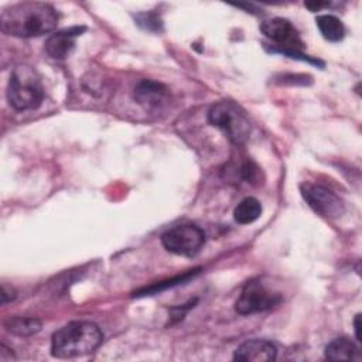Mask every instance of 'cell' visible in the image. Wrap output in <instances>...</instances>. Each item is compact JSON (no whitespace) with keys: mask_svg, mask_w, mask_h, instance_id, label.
<instances>
[{"mask_svg":"<svg viewBox=\"0 0 362 362\" xmlns=\"http://www.w3.org/2000/svg\"><path fill=\"white\" fill-rule=\"evenodd\" d=\"M262 215V205L253 197H246L233 209V218L240 225H247L259 219Z\"/></svg>","mask_w":362,"mask_h":362,"instance_id":"9a60e30c","label":"cell"},{"mask_svg":"<svg viewBox=\"0 0 362 362\" xmlns=\"http://www.w3.org/2000/svg\"><path fill=\"white\" fill-rule=\"evenodd\" d=\"M208 122L221 129L235 146H242L250 134V122L245 110L232 100H221L208 110Z\"/></svg>","mask_w":362,"mask_h":362,"instance_id":"277c9868","label":"cell"},{"mask_svg":"<svg viewBox=\"0 0 362 362\" xmlns=\"http://www.w3.org/2000/svg\"><path fill=\"white\" fill-rule=\"evenodd\" d=\"M325 358L329 361H361L359 346L348 338H337L325 346Z\"/></svg>","mask_w":362,"mask_h":362,"instance_id":"7c38bea8","label":"cell"},{"mask_svg":"<svg viewBox=\"0 0 362 362\" xmlns=\"http://www.w3.org/2000/svg\"><path fill=\"white\" fill-rule=\"evenodd\" d=\"M304 4H305V7H308L311 11H318L320 8L329 6V3H321V1H307V3H304Z\"/></svg>","mask_w":362,"mask_h":362,"instance_id":"d6986e66","label":"cell"},{"mask_svg":"<svg viewBox=\"0 0 362 362\" xmlns=\"http://www.w3.org/2000/svg\"><path fill=\"white\" fill-rule=\"evenodd\" d=\"M7 99L17 110H33L41 105L44 86L33 66L18 65L13 69L7 86Z\"/></svg>","mask_w":362,"mask_h":362,"instance_id":"3957f363","label":"cell"},{"mask_svg":"<svg viewBox=\"0 0 362 362\" xmlns=\"http://www.w3.org/2000/svg\"><path fill=\"white\" fill-rule=\"evenodd\" d=\"M137 20V24L141 25L143 28L146 30H150V31H158L160 27H161V20L158 18V16L153 14V13H143V14H139L136 17Z\"/></svg>","mask_w":362,"mask_h":362,"instance_id":"e0dca14e","label":"cell"},{"mask_svg":"<svg viewBox=\"0 0 362 362\" xmlns=\"http://www.w3.org/2000/svg\"><path fill=\"white\" fill-rule=\"evenodd\" d=\"M161 243L165 250L174 255L192 257L202 249L205 243V233L197 225L182 223L164 232L161 236Z\"/></svg>","mask_w":362,"mask_h":362,"instance_id":"8992f818","label":"cell"},{"mask_svg":"<svg viewBox=\"0 0 362 362\" xmlns=\"http://www.w3.org/2000/svg\"><path fill=\"white\" fill-rule=\"evenodd\" d=\"M300 191L310 208L324 218H339L345 211L344 201L322 185L304 182L300 185Z\"/></svg>","mask_w":362,"mask_h":362,"instance_id":"ba28073f","label":"cell"},{"mask_svg":"<svg viewBox=\"0 0 362 362\" xmlns=\"http://www.w3.org/2000/svg\"><path fill=\"white\" fill-rule=\"evenodd\" d=\"M10 293H16V291H14L13 288H8L7 286H4V284H3V287H1V303H3V304H6L7 301L14 300V297H16V296H14V294H11V296H10Z\"/></svg>","mask_w":362,"mask_h":362,"instance_id":"ac0fdd59","label":"cell"},{"mask_svg":"<svg viewBox=\"0 0 362 362\" xmlns=\"http://www.w3.org/2000/svg\"><path fill=\"white\" fill-rule=\"evenodd\" d=\"M359 322H361V314H356L354 318V329H355L356 339L361 342L362 339H361V324Z\"/></svg>","mask_w":362,"mask_h":362,"instance_id":"ffe728a7","label":"cell"},{"mask_svg":"<svg viewBox=\"0 0 362 362\" xmlns=\"http://www.w3.org/2000/svg\"><path fill=\"white\" fill-rule=\"evenodd\" d=\"M86 27H71L49 35L45 41V51L54 59L68 58L75 48V38L81 35Z\"/></svg>","mask_w":362,"mask_h":362,"instance_id":"9c48e42d","label":"cell"},{"mask_svg":"<svg viewBox=\"0 0 362 362\" xmlns=\"http://www.w3.org/2000/svg\"><path fill=\"white\" fill-rule=\"evenodd\" d=\"M58 14L47 3L24 1L6 7L0 16V27L4 34L31 38L48 34L57 28Z\"/></svg>","mask_w":362,"mask_h":362,"instance_id":"6da1fadb","label":"cell"},{"mask_svg":"<svg viewBox=\"0 0 362 362\" xmlns=\"http://www.w3.org/2000/svg\"><path fill=\"white\" fill-rule=\"evenodd\" d=\"M226 173V180L230 182H250L253 184L255 181L259 180L260 168L250 160L246 158L239 163H230L229 165L225 167L223 170Z\"/></svg>","mask_w":362,"mask_h":362,"instance_id":"4fadbf2b","label":"cell"},{"mask_svg":"<svg viewBox=\"0 0 362 362\" xmlns=\"http://www.w3.org/2000/svg\"><path fill=\"white\" fill-rule=\"evenodd\" d=\"M260 31L269 40L276 42V45L272 48L273 52H280L290 58H296V59H301V61H307V62L324 66V62L314 59L308 55H304L301 52V49L304 48V42L301 41L296 27L288 20L281 17L264 20L260 24Z\"/></svg>","mask_w":362,"mask_h":362,"instance_id":"5b68a950","label":"cell"},{"mask_svg":"<svg viewBox=\"0 0 362 362\" xmlns=\"http://www.w3.org/2000/svg\"><path fill=\"white\" fill-rule=\"evenodd\" d=\"M277 356V349L274 344L266 339H249L243 342L233 354L236 361H252V362H266L274 361Z\"/></svg>","mask_w":362,"mask_h":362,"instance_id":"30bf717a","label":"cell"},{"mask_svg":"<svg viewBox=\"0 0 362 362\" xmlns=\"http://www.w3.org/2000/svg\"><path fill=\"white\" fill-rule=\"evenodd\" d=\"M283 297L279 291L270 290L262 280H250L245 284L239 298L235 303V310L242 314H255L270 310L281 303Z\"/></svg>","mask_w":362,"mask_h":362,"instance_id":"52a82bcc","label":"cell"},{"mask_svg":"<svg viewBox=\"0 0 362 362\" xmlns=\"http://www.w3.org/2000/svg\"><path fill=\"white\" fill-rule=\"evenodd\" d=\"M134 99L146 109H156L167 102L168 89L160 82L143 79L134 88Z\"/></svg>","mask_w":362,"mask_h":362,"instance_id":"8fae6325","label":"cell"},{"mask_svg":"<svg viewBox=\"0 0 362 362\" xmlns=\"http://www.w3.org/2000/svg\"><path fill=\"white\" fill-rule=\"evenodd\" d=\"M103 339L100 328L90 321H72L57 329L51 338V354L66 359L93 352Z\"/></svg>","mask_w":362,"mask_h":362,"instance_id":"7a4b0ae2","label":"cell"},{"mask_svg":"<svg viewBox=\"0 0 362 362\" xmlns=\"http://www.w3.org/2000/svg\"><path fill=\"white\" fill-rule=\"evenodd\" d=\"M315 23L321 35L328 41L337 42L341 41L345 35V27L342 21L332 14H321L315 18Z\"/></svg>","mask_w":362,"mask_h":362,"instance_id":"5bb4252c","label":"cell"},{"mask_svg":"<svg viewBox=\"0 0 362 362\" xmlns=\"http://www.w3.org/2000/svg\"><path fill=\"white\" fill-rule=\"evenodd\" d=\"M4 327L14 335L30 337L41 329V321L30 317H10L4 321Z\"/></svg>","mask_w":362,"mask_h":362,"instance_id":"2e32d148","label":"cell"}]
</instances>
